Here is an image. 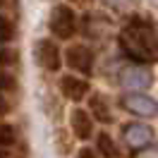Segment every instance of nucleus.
Returning <instances> with one entry per match:
<instances>
[{
  "mask_svg": "<svg viewBox=\"0 0 158 158\" xmlns=\"http://www.w3.org/2000/svg\"><path fill=\"white\" fill-rule=\"evenodd\" d=\"M120 106L134 118H156L158 115V103L144 91H134V94H125L120 98Z\"/></svg>",
  "mask_w": 158,
  "mask_h": 158,
  "instance_id": "4",
  "label": "nucleus"
},
{
  "mask_svg": "<svg viewBox=\"0 0 158 158\" xmlns=\"http://www.w3.org/2000/svg\"><path fill=\"white\" fill-rule=\"evenodd\" d=\"M89 115H91V118H96L98 122H103V125H110V122H113L110 106L106 103V98H103L101 94L91 96V101H89Z\"/></svg>",
  "mask_w": 158,
  "mask_h": 158,
  "instance_id": "10",
  "label": "nucleus"
},
{
  "mask_svg": "<svg viewBox=\"0 0 158 158\" xmlns=\"http://www.w3.org/2000/svg\"><path fill=\"white\" fill-rule=\"evenodd\" d=\"M120 50L134 65L158 62V29L144 17H132L118 36Z\"/></svg>",
  "mask_w": 158,
  "mask_h": 158,
  "instance_id": "1",
  "label": "nucleus"
},
{
  "mask_svg": "<svg viewBox=\"0 0 158 158\" xmlns=\"http://www.w3.org/2000/svg\"><path fill=\"white\" fill-rule=\"evenodd\" d=\"M96 153L103 158H118L120 156V148L115 144V139L110 137L108 132H101L96 137Z\"/></svg>",
  "mask_w": 158,
  "mask_h": 158,
  "instance_id": "11",
  "label": "nucleus"
},
{
  "mask_svg": "<svg viewBox=\"0 0 158 158\" xmlns=\"http://www.w3.org/2000/svg\"><path fill=\"white\" fill-rule=\"evenodd\" d=\"M137 153H139L137 158H158V151H153V148H141Z\"/></svg>",
  "mask_w": 158,
  "mask_h": 158,
  "instance_id": "17",
  "label": "nucleus"
},
{
  "mask_svg": "<svg viewBox=\"0 0 158 158\" xmlns=\"http://www.w3.org/2000/svg\"><path fill=\"white\" fill-rule=\"evenodd\" d=\"M17 53L10 48H0V67H10V65H17Z\"/></svg>",
  "mask_w": 158,
  "mask_h": 158,
  "instance_id": "15",
  "label": "nucleus"
},
{
  "mask_svg": "<svg viewBox=\"0 0 158 158\" xmlns=\"http://www.w3.org/2000/svg\"><path fill=\"white\" fill-rule=\"evenodd\" d=\"M7 110H10V103H7V101L2 98V94H0V115H5Z\"/></svg>",
  "mask_w": 158,
  "mask_h": 158,
  "instance_id": "18",
  "label": "nucleus"
},
{
  "mask_svg": "<svg viewBox=\"0 0 158 158\" xmlns=\"http://www.w3.org/2000/svg\"><path fill=\"white\" fill-rule=\"evenodd\" d=\"M15 39V24L10 22V17L0 15V43H10Z\"/></svg>",
  "mask_w": 158,
  "mask_h": 158,
  "instance_id": "13",
  "label": "nucleus"
},
{
  "mask_svg": "<svg viewBox=\"0 0 158 158\" xmlns=\"http://www.w3.org/2000/svg\"><path fill=\"white\" fill-rule=\"evenodd\" d=\"M120 86L122 89H127L129 94H134V91H146L151 84H153V74H151V69L146 65H127V67L120 69Z\"/></svg>",
  "mask_w": 158,
  "mask_h": 158,
  "instance_id": "3",
  "label": "nucleus"
},
{
  "mask_svg": "<svg viewBox=\"0 0 158 158\" xmlns=\"http://www.w3.org/2000/svg\"><path fill=\"white\" fill-rule=\"evenodd\" d=\"M65 62H67L69 69L89 77L91 72H94V50L89 46H84V43H72L65 50Z\"/></svg>",
  "mask_w": 158,
  "mask_h": 158,
  "instance_id": "5",
  "label": "nucleus"
},
{
  "mask_svg": "<svg viewBox=\"0 0 158 158\" xmlns=\"http://www.w3.org/2000/svg\"><path fill=\"white\" fill-rule=\"evenodd\" d=\"M69 127L74 132V137L81 139V141L94 137V118L89 115V110H84V108H72V113H69Z\"/></svg>",
  "mask_w": 158,
  "mask_h": 158,
  "instance_id": "9",
  "label": "nucleus"
},
{
  "mask_svg": "<svg viewBox=\"0 0 158 158\" xmlns=\"http://www.w3.org/2000/svg\"><path fill=\"white\" fill-rule=\"evenodd\" d=\"M89 91H91V86H89L86 79L77 77V74H65V77H60V94H62L67 101L79 103V101H84L89 96Z\"/></svg>",
  "mask_w": 158,
  "mask_h": 158,
  "instance_id": "8",
  "label": "nucleus"
},
{
  "mask_svg": "<svg viewBox=\"0 0 158 158\" xmlns=\"http://www.w3.org/2000/svg\"><path fill=\"white\" fill-rule=\"evenodd\" d=\"M34 53H36V62H39L43 69L58 72V69L62 67V50H60V46L53 39H41L39 43H36Z\"/></svg>",
  "mask_w": 158,
  "mask_h": 158,
  "instance_id": "7",
  "label": "nucleus"
},
{
  "mask_svg": "<svg viewBox=\"0 0 158 158\" xmlns=\"http://www.w3.org/2000/svg\"><path fill=\"white\" fill-rule=\"evenodd\" d=\"M15 89H17V79H15V74L5 72V69H0V94H5V91H15Z\"/></svg>",
  "mask_w": 158,
  "mask_h": 158,
  "instance_id": "14",
  "label": "nucleus"
},
{
  "mask_svg": "<svg viewBox=\"0 0 158 158\" xmlns=\"http://www.w3.org/2000/svg\"><path fill=\"white\" fill-rule=\"evenodd\" d=\"M122 139L132 151H141L153 144V129L146 122H127L122 127Z\"/></svg>",
  "mask_w": 158,
  "mask_h": 158,
  "instance_id": "6",
  "label": "nucleus"
},
{
  "mask_svg": "<svg viewBox=\"0 0 158 158\" xmlns=\"http://www.w3.org/2000/svg\"><path fill=\"white\" fill-rule=\"evenodd\" d=\"M17 141V132L12 125H0V148H10Z\"/></svg>",
  "mask_w": 158,
  "mask_h": 158,
  "instance_id": "12",
  "label": "nucleus"
},
{
  "mask_svg": "<svg viewBox=\"0 0 158 158\" xmlns=\"http://www.w3.org/2000/svg\"><path fill=\"white\" fill-rule=\"evenodd\" d=\"M72 2H84V0H72Z\"/></svg>",
  "mask_w": 158,
  "mask_h": 158,
  "instance_id": "19",
  "label": "nucleus"
},
{
  "mask_svg": "<svg viewBox=\"0 0 158 158\" xmlns=\"http://www.w3.org/2000/svg\"><path fill=\"white\" fill-rule=\"evenodd\" d=\"M50 34L58 36L62 41H69L74 34H77V15L69 5H55L53 12H50Z\"/></svg>",
  "mask_w": 158,
  "mask_h": 158,
  "instance_id": "2",
  "label": "nucleus"
},
{
  "mask_svg": "<svg viewBox=\"0 0 158 158\" xmlns=\"http://www.w3.org/2000/svg\"><path fill=\"white\" fill-rule=\"evenodd\" d=\"M77 158H101V156L96 153V148L84 146V148H79V151H77Z\"/></svg>",
  "mask_w": 158,
  "mask_h": 158,
  "instance_id": "16",
  "label": "nucleus"
}]
</instances>
